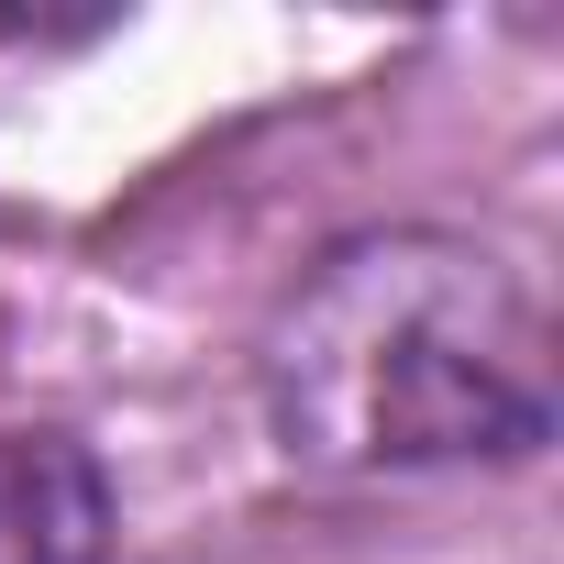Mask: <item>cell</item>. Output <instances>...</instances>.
<instances>
[{
	"mask_svg": "<svg viewBox=\"0 0 564 564\" xmlns=\"http://www.w3.org/2000/svg\"><path fill=\"white\" fill-rule=\"evenodd\" d=\"M0 564H111V476L67 432H0Z\"/></svg>",
	"mask_w": 564,
	"mask_h": 564,
	"instance_id": "cell-2",
	"label": "cell"
},
{
	"mask_svg": "<svg viewBox=\"0 0 564 564\" xmlns=\"http://www.w3.org/2000/svg\"><path fill=\"white\" fill-rule=\"evenodd\" d=\"M265 432L311 476L520 465L553 432L542 289L465 232H366L322 254L265 322Z\"/></svg>",
	"mask_w": 564,
	"mask_h": 564,
	"instance_id": "cell-1",
	"label": "cell"
}]
</instances>
